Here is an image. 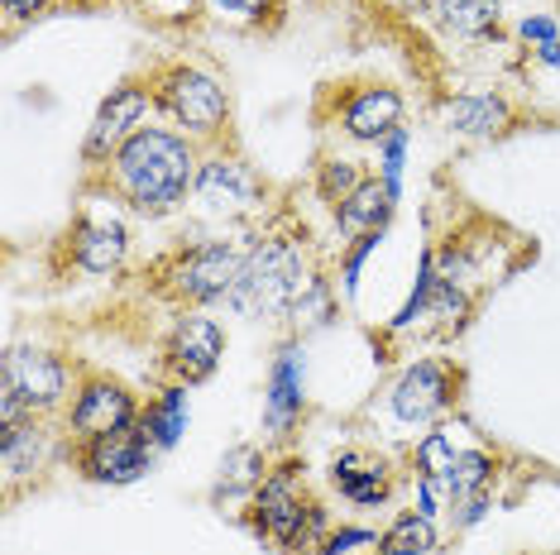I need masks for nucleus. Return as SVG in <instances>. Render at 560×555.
Returning a JSON list of instances; mask_svg holds the SVG:
<instances>
[{
	"instance_id": "nucleus-17",
	"label": "nucleus",
	"mask_w": 560,
	"mask_h": 555,
	"mask_svg": "<svg viewBox=\"0 0 560 555\" xmlns=\"http://www.w3.org/2000/svg\"><path fill=\"white\" fill-rule=\"evenodd\" d=\"M0 464H5V484H20L24 474H34L44 464V426L34 416L0 432Z\"/></svg>"
},
{
	"instance_id": "nucleus-25",
	"label": "nucleus",
	"mask_w": 560,
	"mask_h": 555,
	"mask_svg": "<svg viewBox=\"0 0 560 555\" xmlns=\"http://www.w3.org/2000/svg\"><path fill=\"white\" fill-rule=\"evenodd\" d=\"M364 182V173L354 168L350 158H330V163H322V178H316V192H322L330 206H340V201H346L354 187Z\"/></svg>"
},
{
	"instance_id": "nucleus-23",
	"label": "nucleus",
	"mask_w": 560,
	"mask_h": 555,
	"mask_svg": "<svg viewBox=\"0 0 560 555\" xmlns=\"http://www.w3.org/2000/svg\"><path fill=\"white\" fill-rule=\"evenodd\" d=\"M489 474H493V460L483 456V450H460L455 470L445 474V484H451V508L455 503H465V498H475V494H483Z\"/></svg>"
},
{
	"instance_id": "nucleus-14",
	"label": "nucleus",
	"mask_w": 560,
	"mask_h": 555,
	"mask_svg": "<svg viewBox=\"0 0 560 555\" xmlns=\"http://www.w3.org/2000/svg\"><path fill=\"white\" fill-rule=\"evenodd\" d=\"M125 249H130V235L120 221H78L72 231V263L92 278L116 273L125 263Z\"/></svg>"
},
{
	"instance_id": "nucleus-24",
	"label": "nucleus",
	"mask_w": 560,
	"mask_h": 555,
	"mask_svg": "<svg viewBox=\"0 0 560 555\" xmlns=\"http://www.w3.org/2000/svg\"><path fill=\"white\" fill-rule=\"evenodd\" d=\"M455 460H460V450H455V436L445 432V426L417 440V470H422L427 479H445L455 470Z\"/></svg>"
},
{
	"instance_id": "nucleus-2",
	"label": "nucleus",
	"mask_w": 560,
	"mask_h": 555,
	"mask_svg": "<svg viewBox=\"0 0 560 555\" xmlns=\"http://www.w3.org/2000/svg\"><path fill=\"white\" fill-rule=\"evenodd\" d=\"M312 293L316 278L302 235H264L259 245H249L240 283L225 302L235 311H249V317H292V311L307 307Z\"/></svg>"
},
{
	"instance_id": "nucleus-5",
	"label": "nucleus",
	"mask_w": 560,
	"mask_h": 555,
	"mask_svg": "<svg viewBox=\"0 0 560 555\" xmlns=\"http://www.w3.org/2000/svg\"><path fill=\"white\" fill-rule=\"evenodd\" d=\"M154 106L168 110L177 125H187V134H221L225 116H231V101H225V86L201 68H187V62H173L163 68L154 82Z\"/></svg>"
},
{
	"instance_id": "nucleus-16",
	"label": "nucleus",
	"mask_w": 560,
	"mask_h": 555,
	"mask_svg": "<svg viewBox=\"0 0 560 555\" xmlns=\"http://www.w3.org/2000/svg\"><path fill=\"white\" fill-rule=\"evenodd\" d=\"M388 211H393V192H388V182H374V178H364L354 192L336 206V225L346 235H369V231H384V221H388Z\"/></svg>"
},
{
	"instance_id": "nucleus-7",
	"label": "nucleus",
	"mask_w": 560,
	"mask_h": 555,
	"mask_svg": "<svg viewBox=\"0 0 560 555\" xmlns=\"http://www.w3.org/2000/svg\"><path fill=\"white\" fill-rule=\"evenodd\" d=\"M192 192L201 201V211H211V216H225V221L249 216V211L264 201V187H259V178H254L249 163L225 158V154H215V158L201 163Z\"/></svg>"
},
{
	"instance_id": "nucleus-22",
	"label": "nucleus",
	"mask_w": 560,
	"mask_h": 555,
	"mask_svg": "<svg viewBox=\"0 0 560 555\" xmlns=\"http://www.w3.org/2000/svg\"><path fill=\"white\" fill-rule=\"evenodd\" d=\"M436 546V527L422 512H402L398 522L378 536V555H427Z\"/></svg>"
},
{
	"instance_id": "nucleus-27",
	"label": "nucleus",
	"mask_w": 560,
	"mask_h": 555,
	"mask_svg": "<svg viewBox=\"0 0 560 555\" xmlns=\"http://www.w3.org/2000/svg\"><path fill=\"white\" fill-rule=\"evenodd\" d=\"M556 29H560V20H546V15H532V20H522V39H537V58L541 62H551V68H560V39H556Z\"/></svg>"
},
{
	"instance_id": "nucleus-26",
	"label": "nucleus",
	"mask_w": 560,
	"mask_h": 555,
	"mask_svg": "<svg viewBox=\"0 0 560 555\" xmlns=\"http://www.w3.org/2000/svg\"><path fill=\"white\" fill-rule=\"evenodd\" d=\"M264 484V456L254 446L231 450L225 460V488H259Z\"/></svg>"
},
{
	"instance_id": "nucleus-6",
	"label": "nucleus",
	"mask_w": 560,
	"mask_h": 555,
	"mask_svg": "<svg viewBox=\"0 0 560 555\" xmlns=\"http://www.w3.org/2000/svg\"><path fill=\"white\" fill-rule=\"evenodd\" d=\"M154 110V86H139V82H120L116 92L101 101L92 130H86V144L82 154L86 163H101V158H116L130 139L144 130V116Z\"/></svg>"
},
{
	"instance_id": "nucleus-31",
	"label": "nucleus",
	"mask_w": 560,
	"mask_h": 555,
	"mask_svg": "<svg viewBox=\"0 0 560 555\" xmlns=\"http://www.w3.org/2000/svg\"><path fill=\"white\" fill-rule=\"evenodd\" d=\"M10 20H24V15H39V10H48V0H5Z\"/></svg>"
},
{
	"instance_id": "nucleus-9",
	"label": "nucleus",
	"mask_w": 560,
	"mask_h": 555,
	"mask_svg": "<svg viewBox=\"0 0 560 555\" xmlns=\"http://www.w3.org/2000/svg\"><path fill=\"white\" fill-rule=\"evenodd\" d=\"M0 383L15 388L30 412H48L68 398V364L58 355H48V350H10Z\"/></svg>"
},
{
	"instance_id": "nucleus-20",
	"label": "nucleus",
	"mask_w": 560,
	"mask_h": 555,
	"mask_svg": "<svg viewBox=\"0 0 560 555\" xmlns=\"http://www.w3.org/2000/svg\"><path fill=\"white\" fill-rule=\"evenodd\" d=\"M436 20L455 39H483L499 24V0H436Z\"/></svg>"
},
{
	"instance_id": "nucleus-10",
	"label": "nucleus",
	"mask_w": 560,
	"mask_h": 555,
	"mask_svg": "<svg viewBox=\"0 0 560 555\" xmlns=\"http://www.w3.org/2000/svg\"><path fill=\"white\" fill-rule=\"evenodd\" d=\"M139 422V408H135V393L116 378H86L78 388V402H72V432L82 440H96V436H110L120 426H135Z\"/></svg>"
},
{
	"instance_id": "nucleus-8",
	"label": "nucleus",
	"mask_w": 560,
	"mask_h": 555,
	"mask_svg": "<svg viewBox=\"0 0 560 555\" xmlns=\"http://www.w3.org/2000/svg\"><path fill=\"white\" fill-rule=\"evenodd\" d=\"M149 464H154V440H149L144 422L86 440V450H82V470L96 484H135Z\"/></svg>"
},
{
	"instance_id": "nucleus-30",
	"label": "nucleus",
	"mask_w": 560,
	"mask_h": 555,
	"mask_svg": "<svg viewBox=\"0 0 560 555\" xmlns=\"http://www.w3.org/2000/svg\"><path fill=\"white\" fill-rule=\"evenodd\" d=\"M264 5L269 0H215V10H225V15H259Z\"/></svg>"
},
{
	"instance_id": "nucleus-32",
	"label": "nucleus",
	"mask_w": 560,
	"mask_h": 555,
	"mask_svg": "<svg viewBox=\"0 0 560 555\" xmlns=\"http://www.w3.org/2000/svg\"><path fill=\"white\" fill-rule=\"evenodd\" d=\"M393 10H402V15H422V10H436V0H388Z\"/></svg>"
},
{
	"instance_id": "nucleus-3",
	"label": "nucleus",
	"mask_w": 560,
	"mask_h": 555,
	"mask_svg": "<svg viewBox=\"0 0 560 555\" xmlns=\"http://www.w3.org/2000/svg\"><path fill=\"white\" fill-rule=\"evenodd\" d=\"M254 527L273 536L278 546H312L316 532L326 527V512L312 498H302L298 470L283 464V470L264 474V484L254 488Z\"/></svg>"
},
{
	"instance_id": "nucleus-18",
	"label": "nucleus",
	"mask_w": 560,
	"mask_h": 555,
	"mask_svg": "<svg viewBox=\"0 0 560 555\" xmlns=\"http://www.w3.org/2000/svg\"><path fill=\"white\" fill-rule=\"evenodd\" d=\"M302 412V355L298 350H283V359L273 364L269 378V426L273 432H288Z\"/></svg>"
},
{
	"instance_id": "nucleus-11",
	"label": "nucleus",
	"mask_w": 560,
	"mask_h": 555,
	"mask_svg": "<svg viewBox=\"0 0 560 555\" xmlns=\"http://www.w3.org/2000/svg\"><path fill=\"white\" fill-rule=\"evenodd\" d=\"M451 393H455L451 369L436 364V359H422L393 383V416L407 422V426H422V422H431V416H441L445 408H451Z\"/></svg>"
},
{
	"instance_id": "nucleus-19",
	"label": "nucleus",
	"mask_w": 560,
	"mask_h": 555,
	"mask_svg": "<svg viewBox=\"0 0 560 555\" xmlns=\"http://www.w3.org/2000/svg\"><path fill=\"white\" fill-rule=\"evenodd\" d=\"M445 120H451V130H460V134H493V130H508V125H513V110H508L503 96H460V101H451Z\"/></svg>"
},
{
	"instance_id": "nucleus-12",
	"label": "nucleus",
	"mask_w": 560,
	"mask_h": 555,
	"mask_svg": "<svg viewBox=\"0 0 560 555\" xmlns=\"http://www.w3.org/2000/svg\"><path fill=\"white\" fill-rule=\"evenodd\" d=\"M225 355V335L211 317H183L168 340V369L183 383H201L215 374V364Z\"/></svg>"
},
{
	"instance_id": "nucleus-15",
	"label": "nucleus",
	"mask_w": 560,
	"mask_h": 555,
	"mask_svg": "<svg viewBox=\"0 0 560 555\" xmlns=\"http://www.w3.org/2000/svg\"><path fill=\"white\" fill-rule=\"evenodd\" d=\"M330 479L350 503H384L388 498V464L364 456V450H346L330 464Z\"/></svg>"
},
{
	"instance_id": "nucleus-13",
	"label": "nucleus",
	"mask_w": 560,
	"mask_h": 555,
	"mask_svg": "<svg viewBox=\"0 0 560 555\" xmlns=\"http://www.w3.org/2000/svg\"><path fill=\"white\" fill-rule=\"evenodd\" d=\"M340 125L350 139H388L393 130H402V96L393 86H354L340 106Z\"/></svg>"
},
{
	"instance_id": "nucleus-29",
	"label": "nucleus",
	"mask_w": 560,
	"mask_h": 555,
	"mask_svg": "<svg viewBox=\"0 0 560 555\" xmlns=\"http://www.w3.org/2000/svg\"><path fill=\"white\" fill-rule=\"evenodd\" d=\"M354 546H378L374 532H360V527H350V532H336L326 541V555H350Z\"/></svg>"
},
{
	"instance_id": "nucleus-1",
	"label": "nucleus",
	"mask_w": 560,
	"mask_h": 555,
	"mask_svg": "<svg viewBox=\"0 0 560 555\" xmlns=\"http://www.w3.org/2000/svg\"><path fill=\"white\" fill-rule=\"evenodd\" d=\"M197 154L183 134L159 130V125H144L130 144L110 158V182L116 192L130 201L144 216H168L187 201L197 182Z\"/></svg>"
},
{
	"instance_id": "nucleus-4",
	"label": "nucleus",
	"mask_w": 560,
	"mask_h": 555,
	"mask_svg": "<svg viewBox=\"0 0 560 555\" xmlns=\"http://www.w3.org/2000/svg\"><path fill=\"white\" fill-rule=\"evenodd\" d=\"M245 245H197V249H183L173 255L168 263L159 269V283L163 293L183 297V302H215V297H231L235 283H240V269H245Z\"/></svg>"
},
{
	"instance_id": "nucleus-21",
	"label": "nucleus",
	"mask_w": 560,
	"mask_h": 555,
	"mask_svg": "<svg viewBox=\"0 0 560 555\" xmlns=\"http://www.w3.org/2000/svg\"><path fill=\"white\" fill-rule=\"evenodd\" d=\"M144 432H149V440H154V450H168V446H177V436L187 432V393L183 388H168L154 408H149L144 416Z\"/></svg>"
},
{
	"instance_id": "nucleus-28",
	"label": "nucleus",
	"mask_w": 560,
	"mask_h": 555,
	"mask_svg": "<svg viewBox=\"0 0 560 555\" xmlns=\"http://www.w3.org/2000/svg\"><path fill=\"white\" fill-rule=\"evenodd\" d=\"M139 10L144 15H154V20H192L197 10H201V0H139Z\"/></svg>"
}]
</instances>
